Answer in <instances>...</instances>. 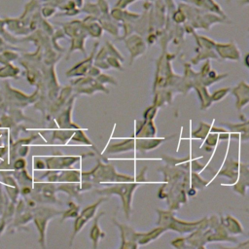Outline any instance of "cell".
<instances>
[{"mask_svg": "<svg viewBox=\"0 0 249 249\" xmlns=\"http://www.w3.org/2000/svg\"><path fill=\"white\" fill-rule=\"evenodd\" d=\"M181 1L191 6H194L197 9H200L202 11L213 13L215 15L222 17L223 18H227V16L222 10L221 6L215 0H181Z\"/></svg>", "mask_w": 249, "mask_h": 249, "instance_id": "obj_1", "label": "cell"}, {"mask_svg": "<svg viewBox=\"0 0 249 249\" xmlns=\"http://www.w3.org/2000/svg\"><path fill=\"white\" fill-rule=\"evenodd\" d=\"M172 18H173V20L176 21V22H183V21L186 19V16H185V14L183 13V11L178 8L175 12H173V14H172Z\"/></svg>", "mask_w": 249, "mask_h": 249, "instance_id": "obj_2", "label": "cell"}, {"mask_svg": "<svg viewBox=\"0 0 249 249\" xmlns=\"http://www.w3.org/2000/svg\"><path fill=\"white\" fill-rule=\"evenodd\" d=\"M136 0H118V2H116L115 4V8H120V9H125L128 5H130L131 3H134ZM146 1H156V0H146Z\"/></svg>", "mask_w": 249, "mask_h": 249, "instance_id": "obj_3", "label": "cell"}, {"mask_svg": "<svg viewBox=\"0 0 249 249\" xmlns=\"http://www.w3.org/2000/svg\"><path fill=\"white\" fill-rule=\"evenodd\" d=\"M54 13H55V7H53V6L46 4V6L42 7V14L46 18L52 17V15H53Z\"/></svg>", "mask_w": 249, "mask_h": 249, "instance_id": "obj_4", "label": "cell"}, {"mask_svg": "<svg viewBox=\"0 0 249 249\" xmlns=\"http://www.w3.org/2000/svg\"><path fill=\"white\" fill-rule=\"evenodd\" d=\"M162 1H163V3H164L165 7H166L169 11H173V10L176 8L174 0H162Z\"/></svg>", "mask_w": 249, "mask_h": 249, "instance_id": "obj_5", "label": "cell"}, {"mask_svg": "<svg viewBox=\"0 0 249 249\" xmlns=\"http://www.w3.org/2000/svg\"><path fill=\"white\" fill-rule=\"evenodd\" d=\"M226 1H227L228 3H230V2H231V0H226Z\"/></svg>", "mask_w": 249, "mask_h": 249, "instance_id": "obj_6", "label": "cell"}]
</instances>
